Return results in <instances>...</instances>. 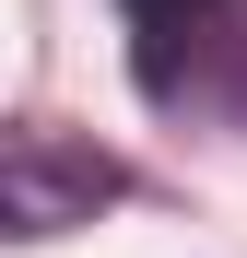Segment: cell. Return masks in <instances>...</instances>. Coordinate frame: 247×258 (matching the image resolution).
<instances>
[{
	"label": "cell",
	"mask_w": 247,
	"mask_h": 258,
	"mask_svg": "<svg viewBox=\"0 0 247 258\" xmlns=\"http://www.w3.org/2000/svg\"><path fill=\"white\" fill-rule=\"evenodd\" d=\"M118 176L94 153H59V141H12V235H71Z\"/></svg>",
	"instance_id": "cell-1"
},
{
	"label": "cell",
	"mask_w": 247,
	"mask_h": 258,
	"mask_svg": "<svg viewBox=\"0 0 247 258\" xmlns=\"http://www.w3.org/2000/svg\"><path fill=\"white\" fill-rule=\"evenodd\" d=\"M212 12H224V0H130L141 35H188V24H212Z\"/></svg>",
	"instance_id": "cell-2"
}]
</instances>
